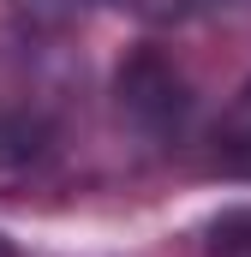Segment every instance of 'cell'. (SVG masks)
<instances>
[{
	"mask_svg": "<svg viewBox=\"0 0 251 257\" xmlns=\"http://www.w3.org/2000/svg\"><path fill=\"white\" fill-rule=\"evenodd\" d=\"M114 96H120V114H126L138 132H150V138H180L186 120H191V90H186V78L162 60V54H150V48L132 54V60L120 66Z\"/></svg>",
	"mask_w": 251,
	"mask_h": 257,
	"instance_id": "1",
	"label": "cell"
},
{
	"mask_svg": "<svg viewBox=\"0 0 251 257\" xmlns=\"http://www.w3.org/2000/svg\"><path fill=\"white\" fill-rule=\"evenodd\" d=\"M215 162L227 168V174H239L251 180V78L233 90V102L221 108V120H215Z\"/></svg>",
	"mask_w": 251,
	"mask_h": 257,
	"instance_id": "2",
	"label": "cell"
},
{
	"mask_svg": "<svg viewBox=\"0 0 251 257\" xmlns=\"http://www.w3.org/2000/svg\"><path fill=\"white\" fill-rule=\"evenodd\" d=\"M203 257H251V203L221 209L203 227Z\"/></svg>",
	"mask_w": 251,
	"mask_h": 257,
	"instance_id": "3",
	"label": "cell"
},
{
	"mask_svg": "<svg viewBox=\"0 0 251 257\" xmlns=\"http://www.w3.org/2000/svg\"><path fill=\"white\" fill-rule=\"evenodd\" d=\"M114 6H126L144 24H191V18H209V12H221L233 0H114Z\"/></svg>",
	"mask_w": 251,
	"mask_h": 257,
	"instance_id": "4",
	"label": "cell"
},
{
	"mask_svg": "<svg viewBox=\"0 0 251 257\" xmlns=\"http://www.w3.org/2000/svg\"><path fill=\"white\" fill-rule=\"evenodd\" d=\"M90 6H96V0H12V12H18V18H30V24H42V30L78 24Z\"/></svg>",
	"mask_w": 251,
	"mask_h": 257,
	"instance_id": "5",
	"label": "cell"
},
{
	"mask_svg": "<svg viewBox=\"0 0 251 257\" xmlns=\"http://www.w3.org/2000/svg\"><path fill=\"white\" fill-rule=\"evenodd\" d=\"M0 257H18V245H12V239H6V233H0Z\"/></svg>",
	"mask_w": 251,
	"mask_h": 257,
	"instance_id": "6",
	"label": "cell"
}]
</instances>
